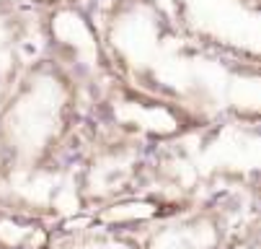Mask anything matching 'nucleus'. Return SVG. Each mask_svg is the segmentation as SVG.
Wrapping results in <instances>:
<instances>
[{
    "label": "nucleus",
    "instance_id": "obj_2",
    "mask_svg": "<svg viewBox=\"0 0 261 249\" xmlns=\"http://www.w3.org/2000/svg\"><path fill=\"white\" fill-rule=\"evenodd\" d=\"M173 6L197 39L251 60L258 55L256 0H173Z\"/></svg>",
    "mask_w": 261,
    "mask_h": 249
},
{
    "label": "nucleus",
    "instance_id": "obj_1",
    "mask_svg": "<svg viewBox=\"0 0 261 249\" xmlns=\"http://www.w3.org/2000/svg\"><path fill=\"white\" fill-rule=\"evenodd\" d=\"M72 94L57 70H36L11 99L3 132L11 148L26 156L47 151L62 135L70 115Z\"/></svg>",
    "mask_w": 261,
    "mask_h": 249
},
{
    "label": "nucleus",
    "instance_id": "obj_3",
    "mask_svg": "<svg viewBox=\"0 0 261 249\" xmlns=\"http://www.w3.org/2000/svg\"><path fill=\"white\" fill-rule=\"evenodd\" d=\"M49 31L55 44L81 67H93L101 50H98V39L96 31L88 24V18L83 13H78L75 8H60L52 13L49 18Z\"/></svg>",
    "mask_w": 261,
    "mask_h": 249
},
{
    "label": "nucleus",
    "instance_id": "obj_4",
    "mask_svg": "<svg viewBox=\"0 0 261 249\" xmlns=\"http://www.w3.org/2000/svg\"><path fill=\"white\" fill-rule=\"evenodd\" d=\"M114 117L124 127H132L147 135H171L181 127V112L153 99L124 96L114 101Z\"/></svg>",
    "mask_w": 261,
    "mask_h": 249
}]
</instances>
